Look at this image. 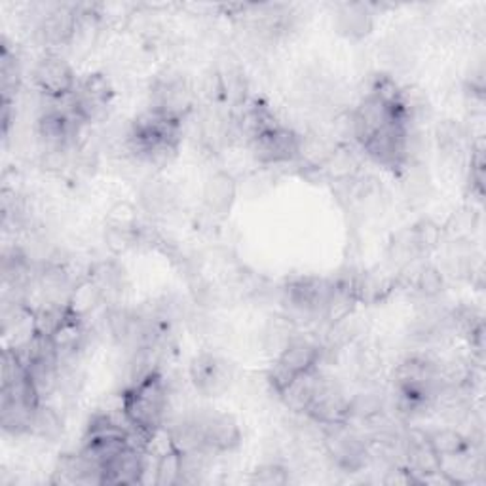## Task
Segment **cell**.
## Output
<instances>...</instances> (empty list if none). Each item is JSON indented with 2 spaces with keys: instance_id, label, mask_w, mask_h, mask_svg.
Wrapping results in <instances>:
<instances>
[{
  "instance_id": "6da1fadb",
  "label": "cell",
  "mask_w": 486,
  "mask_h": 486,
  "mask_svg": "<svg viewBox=\"0 0 486 486\" xmlns=\"http://www.w3.org/2000/svg\"><path fill=\"white\" fill-rule=\"evenodd\" d=\"M132 429L149 435L160 428L167 408V387L158 373L133 384L122 399Z\"/></svg>"
},
{
  "instance_id": "7a4b0ae2",
  "label": "cell",
  "mask_w": 486,
  "mask_h": 486,
  "mask_svg": "<svg viewBox=\"0 0 486 486\" xmlns=\"http://www.w3.org/2000/svg\"><path fill=\"white\" fill-rule=\"evenodd\" d=\"M320 359H322L320 346H315L313 343H310V340L291 338V343L280 352L270 371V384L274 386L278 396L299 375L320 367Z\"/></svg>"
},
{
  "instance_id": "3957f363",
  "label": "cell",
  "mask_w": 486,
  "mask_h": 486,
  "mask_svg": "<svg viewBox=\"0 0 486 486\" xmlns=\"http://www.w3.org/2000/svg\"><path fill=\"white\" fill-rule=\"evenodd\" d=\"M33 80L48 100H65L79 84L70 65L59 56L42 58L33 70Z\"/></svg>"
},
{
  "instance_id": "277c9868",
  "label": "cell",
  "mask_w": 486,
  "mask_h": 486,
  "mask_svg": "<svg viewBox=\"0 0 486 486\" xmlns=\"http://www.w3.org/2000/svg\"><path fill=\"white\" fill-rule=\"evenodd\" d=\"M70 100L80 118L84 122H91L107 112L112 100V86L105 75L93 72L77 84Z\"/></svg>"
},
{
  "instance_id": "5b68a950",
  "label": "cell",
  "mask_w": 486,
  "mask_h": 486,
  "mask_svg": "<svg viewBox=\"0 0 486 486\" xmlns=\"http://www.w3.org/2000/svg\"><path fill=\"white\" fill-rule=\"evenodd\" d=\"M348 403L350 399L343 394L338 386L333 382L322 380L318 392L312 397L306 415L312 422L323 426L334 424H346L348 422Z\"/></svg>"
},
{
  "instance_id": "8992f818",
  "label": "cell",
  "mask_w": 486,
  "mask_h": 486,
  "mask_svg": "<svg viewBox=\"0 0 486 486\" xmlns=\"http://www.w3.org/2000/svg\"><path fill=\"white\" fill-rule=\"evenodd\" d=\"M153 111L183 122L192 109V90L183 77L160 79L153 91Z\"/></svg>"
},
{
  "instance_id": "52a82bcc",
  "label": "cell",
  "mask_w": 486,
  "mask_h": 486,
  "mask_svg": "<svg viewBox=\"0 0 486 486\" xmlns=\"http://www.w3.org/2000/svg\"><path fill=\"white\" fill-rule=\"evenodd\" d=\"M299 147H301V135L283 126L251 141V149L255 156L264 164H281L297 160Z\"/></svg>"
},
{
  "instance_id": "ba28073f",
  "label": "cell",
  "mask_w": 486,
  "mask_h": 486,
  "mask_svg": "<svg viewBox=\"0 0 486 486\" xmlns=\"http://www.w3.org/2000/svg\"><path fill=\"white\" fill-rule=\"evenodd\" d=\"M144 473V450L133 445L122 449L103 468V484H137Z\"/></svg>"
},
{
  "instance_id": "9c48e42d",
  "label": "cell",
  "mask_w": 486,
  "mask_h": 486,
  "mask_svg": "<svg viewBox=\"0 0 486 486\" xmlns=\"http://www.w3.org/2000/svg\"><path fill=\"white\" fill-rule=\"evenodd\" d=\"M204 443L209 452H230L241 441V431L230 415H207L200 418Z\"/></svg>"
},
{
  "instance_id": "30bf717a",
  "label": "cell",
  "mask_w": 486,
  "mask_h": 486,
  "mask_svg": "<svg viewBox=\"0 0 486 486\" xmlns=\"http://www.w3.org/2000/svg\"><path fill=\"white\" fill-rule=\"evenodd\" d=\"M86 334H88V331L84 327V320L69 313V318L50 336V343H52L54 350L58 352L59 361L70 359L72 355H77V352L84 344Z\"/></svg>"
},
{
  "instance_id": "8fae6325",
  "label": "cell",
  "mask_w": 486,
  "mask_h": 486,
  "mask_svg": "<svg viewBox=\"0 0 486 486\" xmlns=\"http://www.w3.org/2000/svg\"><path fill=\"white\" fill-rule=\"evenodd\" d=\"M236 200V181L232 175L218 172L209 177L204 188V204L215 215H225L230 211Z\"/></svg>"
},
{
  "instance_id": "7c38bea8",
  "label": "cell",
  "mask_w": 486,
  "mask_h": 486,
  "mask_svg": "<svg viewBox=\"0 0 486 486\" xmlns=\"http://www.w3.org/2000/svg\"><path fill=\"white\" fill-rule=\"evenodd\" d=\"M215 70L218 82H221L223 103L228 105V109H239L248 101V80L243 70L234 61H228Z\"/></svg>"
},
{
  "instance_id": "4fadbf2b",
  "label": "cell",
  "mask_w": 486,
  "mask_h": 486,
  "mask_svg": "<svg viewBox=\"0 0 486 486\" xmlns=\"http://www.w3.org/2000/svg\"><path fill=\"white\" fill-rule=\"evenodd\" d=\"M190 375H192L194 384H196L202 392L209 396L221 392L228 380L223 364L211 355H202L198 359H194L192 367H190Z\"/></svg>"
},
{
  "instance_id": "5bb4252c",
  "label": "cell",
  "mask_w": 486,
  "mask_h": 486,
  "mask_svg": "<svg viewBox=\"0 0 486 486\" xmlns=\"http://www.w3.org/2000/svg\"><path fill=\"white\" fill-rule=\"evenodd\" d=\"M103 302H105V295H103L101 287L97 285L91 278H88L72 287L67 308L72 315H77V318L80 320H86L88 315L93 313Z\"/></svg>"
},
{
  "instance_id": "9a60e30c",
  "label": "cell",
  "mask_w": 486,
  "mask_h": 486,
  "mask_svg": "<svg viewBox=\"0 0 486 486\" xmlns=\"http://www.w3.org/2000/svg\"><path fill=\"white\" fill-rule=\"evenodd\" d=\"M338 31L348 38H363L371 33L373 19L363 5H346L338 12Z\"/></svg>"
},
{
  "instance_id": "2e32d148",
  "label": "cell",
  "mask_w": 486,
  "mask_h": 486,
  "mask_svg": "<svg viewBox=\"0 0 486 486\" xmlns=\"http://www.w3.org/2000/svg\"><path fill=\"white\" fill-rule=\"evenodd\" d=\"M323 172L333 179V181H338V183H350L355 179V174L359 169V162L355 158V154L346 149V147H334L331 156L327 158L325 165L322 167Z\"/></svg>"
},
{
  "instance_id": "e0dca14e",
  "label": "cell",
  "mask_w": 486,
  "mask_h": 486,
  "mask_svg": "<svg viewBox=\"0 0 486 486\" xmlns=\"http://www.w3.org/2000/svg\"><path fill=\"white\" fill-rule=\"evenodd\" d=\"M428 443L439 458H450L470 450L468 437H464L458 429L452 428H443L429 433Z\"/></svg>"
},
{
  "instance_id": "ac0fdd59",
  "label": "cell",
  "mask_w": 486,
  "mask_h": 486,
  "mask_svg": "<svg viewBox=\"0 0 486 486\" xmlns=\"http://www.w3.org/2000/svg\"><path fill=\"white\" fill-rule=\"evenodd\" d=\"M384 396L378 392H363L350 399L348 403V422H363L367 424L369 420L384 415Z\"/></svg>"
},
{
  "instance_id": "d6986e66",
  "label": "cell",
  "mask_w": 486,
  "mask_h": 486,
  "mask_svg": "<svg viewBox=\"0 0 486 486\" xmlns=\"http://www.w3.org/2000/svg\"><path fill=\"white\" fill-rule=\"evenodd\" d=\"M61 431H63V418H61L59 412L54 410L52 407L40 403L35 410V415H33L29 433H35V435L42 437V439L54 441L61 435Z\"/></svg>"
},
{
  "instance_id": "ffe728a7",
  "label": "cell",
  "mask_w": 486,
  "mask_h": 486,
  "mask_svg": "<svg viewBox=\"0 0 486 486\" xmlns=\"http://www.w3.org/2000/svg\"><path fill=\"white\" fill-rule=\"evenodd\" d=\"M0 80H3V103H12L21 84V69L16 54L10 48L3 46V56H0Z\"/></svg>"
},
{
  "instance_id": "44dd1931",
  "label": "cell",
  "mask_w": 486,
  "mask_h": 486,
  "mask_svg": "<svg viewBox=\"0 0 486 486\" xmlns=\"http://www.w3.org/2000/svg\"><path fill=\"white\" fill-rule=\"evenodd\" d=\"M408 232L412 236V241H415V248L418 253H428L435 249L437 246H439V239L443 236L441 227L429 221V218H424V221L412 227Z\"/></svg>"
},
{
  "instance_id": "7402d4cb",
  "label": "cell",
  "mask_w": 486,
  "mask_h": 486,
  "mask_svg": "<svg viewBox=\"0 0 486 486\" xmlns=\"http://www.w3.org/2000/svg\"><path fill=\"white\" fill-rule=\"evenodd\" d=\"M183 479V466H181V452L172 450L164 454L156 461V484L158 486H174L179 484Z\"/></svg>"
},
{
  "instance_id": "603a6c76",
  "label": "cell",
  "mask_w": 486,
  "mask_h": 486,
  "mask_svg": "<svg viewBox=\"0 0 486 486\" xmlns=\"http://www.w3.org/2000/svg\"><path fill=\"white\" fill-rule=\"evenodd\" d=\"M415 285L426 299H435L437 295H441V291L445 287V278L439 269H435L431 264H424L422 269L417 270Z\"/></svg>"
},
{
  "instance_id": "cb8c5ba5",
  "label": "cell",
  "mask_w": 486,
  "mask_h": 486,
  "mask_svg": "<svg viewBox=\"0 0 486 486\" xmlns=\"http://www.w3.org/2000/svg\"><path fill=\"white\" fill-rule=\"evenodd\" d=\"M139 239V228H120V227H107L105 243L114 255H122L130 251Z\"/></svg>"
},
{
  "instance_id": "d4e9b609",
  "label": "cell",
  "mask_w": 486,
  "mask_h": 486,
  "mask_svg": "<svg viewBox=\"0 0 486 486\" xmlns=\"http://www.w3.org/2000/svg\"><path fill=\"white\" fill-rule=\"evenodd\" d=\"M251 482L262 486H281L289 482V473L280 464H264L253 471Z\"/></svg>"
},
{
  "instance_id": "484cf974",
  "label": "cell",
  "mask_w": 486,
  "mask_h": 486,
  "mask_svg": "<svg viewBox=\"0 0 486 486\" xmlns=\"http://www.w3.org/2000/svg\"><path fill=\"white\" fill-rule=\"evenodd\" d=\"M107 227H120V228H139L137 227V209L128 204L120 202L116 204L107 217Z\"/></svg>"
}]
</instances>
